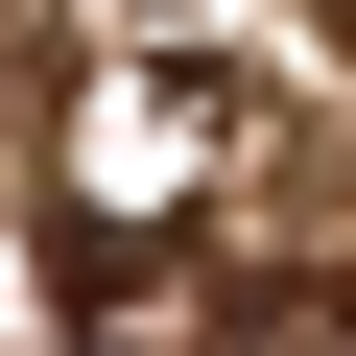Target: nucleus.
<instances>
[{
  "label": "nucleus",
  "instance_id": "obj_2",
  "mask_svg": "<svg viewBox=\"0 0 356 356\" xmlns=\"http://www.w3.org/2000/svg\"><path fill=\"white\" fill-rule=\"evenodd\" d=\"M191 356H356V285H332V261H309V285H214Z\"/></svg>",
  "mask_w": 356,
  "mask_h": 356
},
{
  "label": "nucleus",
  "instance_id": "obj_1",
  "mask_svg": "<svg viewBox=\"0 0 356 356\" xmlns=\"http://www.w3.org/2000/svg\"><path fill=\"white\" fill-rule=\"evenodd\" d=\"M238 143H261V95H238L214 48H119V72L72 95V285H95V309L166 285V214H214Z\"/></svg>",
  "mask_w": 356,
  "mask_h": 356
}]
</instances>
